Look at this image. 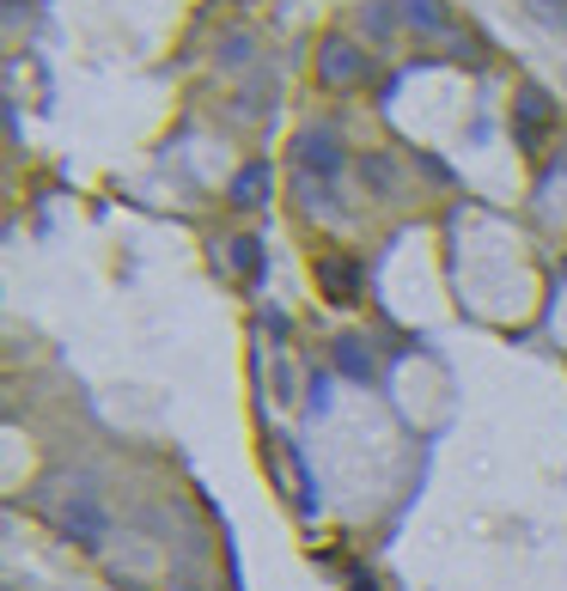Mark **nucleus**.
<instances>
[{
	"instance_id": "obj_1",
	"label": "nucleus",
	"mask_w": 567,
	"mask_h": 591,
	"mask_svg": "<svg viewBox=\"0 0 567 591\" xmlns=\"http://www.w3.org/2000/svg\"><path fill=\"white\" fill-rule=\"evenodd\" d=\"M342 135L336 128H324V122H312V128H300V135H293V165H300L305 177H317V184H324V177H342Z\"/></svg>"
},
{
	"instance_id": "obj_2",
	"label": "nucleus",
	"mask_w": 567,
	"mask_h": 591,
	"mask_svg": "<svg viewBox=\"0 0 567 591\" xmlns=\"http://www.w3.org/2000/svg\"><path fill=\"white\" fill-rule=\"evenodd\" d=\"M317 73H324V86H360L372 73V61H366V49L360 43H348V37H330L324 43V56H317Z\"/></svg>"
},
{
	"instance_id": "obj_3",
	"label": "nucleus",
	"mask_w": 567,
	"mask_h": 591,
	"mask_svg": "<svg viewBox=\"0 0 567 591\" xmlns=\"http://www.w3.org/2000/svg\"><path fill=\"white\" fill-rule=\"evenodd\" d=\"M61 531H68L80 549H98L110 536V519H105L98 500H68V506H61Z\"/></svg>"
},
{
	"instance_id": "obj_4",
	"label": "nucleus",
	"mask_w": 567,
	"mask_h": 591,
	"mask_svg": "<svg viewBox=\"0 0 567 591\" xmlns=\"http://www.w3.org/2000/svg\"><path fill=\"white\" fill-rule=\"evenodd\" d=\"M324 299H336V305L360 299V263H336V256H330L324 263Z\"/></svg>"
},
{
	"instance_id": "obj_5",
	"label": "nucleus",
	"mask_w": 567,
	"mask_h": 591,
	"mask_svg": "<svg viewBox=\"0 0 567 591\" xmlns=\"http://www.w3.org/2000/svg\"><path fill=\"white\" fill-rule=\"evenodd\" d=\"M232 201H238V208H263V201H268V165L263 159L244 165V171L232 177Z\"/></svg>"
},
{
	"instance_id": "obj_6",
	"label": "nucleus",
	"mask_w": 567,
	"mask_h": 591,
	"mask_svg": "<svg viewBox=\"0 0 567 591\" xmlns=\"http://www.w3.org/2000/svg\"><path fill=\"white\" fill-rule=\"evenodd\" d=\"M336 366H342L354 384H372V354H366V342L342 336V342H336Z\"/></svg>"
},
{
	"instance_id": "obj_7",
	"label": "nucleus",
	"mask_w": 567,
	"mask_h": 591,
	"mask_svg": "<svg viewBox=\"0 0 567 591\" xmlns=\"http://www.w3.org/2000/svg\"><path fill=\"white\" fill-rule=\"evenodd\" d=\"M232 263H238V275L256 287V280H263V244H256L251 233H244L238 244H232Z\"/></svg>"
},
{
	"instance_id": "obj_8",
	"label": "nucleus",
	"mask_w": 567,
	"mask_h": 591,
	"mask_svg": "<svg viewBox=\"0 0 567 591\" xmlns=\"http://www.w3.org/2000/svg\"><path fill=\"white\" fill-rule=\"evenodd\" d=\"M403 19L416 24V31H446V7H440V0H403Z\"/></svg>"
},
{
	"instance_id": "obj_9",
	"label": "nucleus",
	"mask_w": 567,
	"mask_h": 591,
	"mask_svg": "<svg viewBox=\"0 0 567 591\" xmlns=\"http://www.w3.org/2000/svg\"><path fill=\"white\" fill-rule=\"evenodd\" d=\"M531 122H549V92H525L519 98V140L531 147Z\"/></svg>"
},
{
	"instance_id": "obj_10",
	"label": "nucleus",
	"mask_w": 567,
	"mask_h": 591,
	"mask_svg": "<svg viewBox=\"0 0 567 591\" xmlns=\"http://www.w3.org/2000/svg\"><path fill=\"white\" fill-rule=\"evenodd\" d=\"M366 24H372V31H391V24H397V7H391V0H372V7H366Z\"/></svg>"
},
{
	"instance_id": "obj_11",
	"label": "nucleus",
	"mask_w": 567,
	"mask_h": 591,
	"mask_svg": "<svg viewBox=\"0 0 567 591\" xmlns=\"http://www.w3.org/2000/svg\"><path fill=\"white\" fill-rule=\"evenodd\" d=\"M366 177H372V189H391V184H397V171H391L384 159H366Z\"/></svg>"
},
{
	"instance_id": "obj_12",
	"label": "nucleus",
	"mask_w": 567,
	"mask_h": 591,
	"mask_svg": "<svg viewBox=\"0 0 567 591\" xmlns=\"http://www.w3.org/2000/svg\"><path fill=\"white\" fill-rule=\"evenodd\" d=\"M544 12H549L556 24H567V0H544Z\"/></svg>"
},
{
	"instance_id": "obj_13",
	"label": "nucleus",
	"mask_w": 567,
	"mask_h": 591,
	"mask_svg": "<svg viewBox=\"0 0 567 591\" xmlns=\"http://www.w3.org/2000/svg\"><path fill=\"white\" fill-rule=\"evenodd\" d=\"M348 591H379V585H372L366 573H348Z\"/></svg>"
}]
</instances>
